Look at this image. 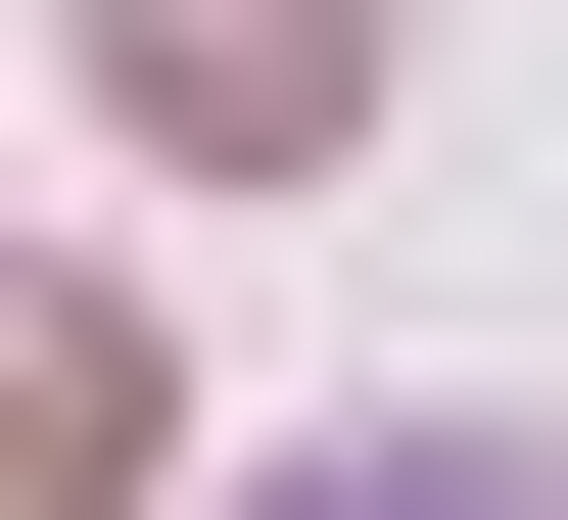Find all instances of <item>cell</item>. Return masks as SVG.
Returning a JSON list of instances; mask_svg holds the SVG:
<instances>
[{
  "label": "cell",
  "mask_w": 568,
  "mask_h": 520,
  "mask_svg": "<svg viewBox=\"0 0 568 520\" xmlns=\"http://www.w3.org/2000/svg\"><path fill=\"white\" fill-rule=\"evenodd\" d=\"M95 95L190 142V190H284V142H379V0H95Z\"/></svg>",
  "instance_id": "6da1fadb"
},
{
  "label": "cell",
  "mask_w": 568,
  "mask_h": 520,
  "mask_svg": "<svg viewBox=\"0 0 568 520\" xmlns=\"http://www.w3.org/2000/svg\"><path fill=\"white\" fill-rule=\"evenodd\" d=\"M284 520H568V426H332Z\"/></svg>",
  "instance_id": "7a4b0ae2"
}]
</instances>
